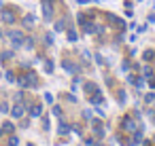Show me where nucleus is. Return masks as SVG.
Segmentation results:
<instances>
[{"label":"nucleus","mask_w":155,"mask_h":146,"mask_svg":"<svg viewBox=\"0 0 155 146\" xmlns=\"http://www.w3.org/2000/svg\"><path fill=\"white\" fill-rule=\"evenodd\" d=\"M15 83L21 87V89H32V87H38V78L34 72H24L21 76L15 78Z\"/></svg>","instance_id":"f257e3e1"},{"label":"nucleus","mask_w":155,"mask_h":146,"mask_svg":"<svg viewBox=\"0 0 155 146\" xmlns=\"http://www.w3.org/2000/svg\"><path fill=\"white\" fill-rule=\"evenodd\" d=\"M138 127H140L138 119H132V116H123V121L119 123V129L121 131H127V133H134Z\"/></svg>","instance_id":"f03ea898"},{"label":"nucleus","mask_w":155,"mask_h":146,"mask_svg":"<svg viewBox=\"0 0 155 146\" xmlns=\"http://www.w3.org/2000/svg\"><path fill=\"white\" fill-rule=\"evenodd\" d=\"M0 17H2V21H5L7 26H13L15 19H17V11L11 9V7H2V11H0Z\"/></svg>","instance_id":"7ed1b4c3"},{"label":"nucleus","mask_w":155,"mask_h":146,"mask_svg":"<svg viewBox=\"0 0 155 146\" xmlns=\"http://www.w3.org/2000/svg\"><path fill=\"white\" fill-rule=\"evenodd\" d=\"M79 24H81V28H83L85 34H96V32H100V28H98L94 21L85 19V15H79Z\"/></svg>","instance_id":"20e7f679"},{"label":"nucleus","mask_w":155,"mask_h":146,"mask_svg":"<svg viewBox=\"0 0 155 146\" xmlns=\"http://www.w3.org/2000/svg\"><path fill=\"white\" fill-rule=\"evenodd\" d=\"M91 127H94V138H102L104 135V125H102V121L100 119H91Z\"/></svg>","instance_id":"39448f33"},{"label":"nucleus","mask_w":155,"mask_h":146,"mask_svg":"<svg viewBox=\"0 0 155 146\" xmlns=\"http://www.w3.org/2000/svg\"><path fill=\"white\" fill-rule=\"evenodd\" d=\"M9 38H11L13 47H21V45H24V34H21V32H17V30L9 32Z\"/></svg>","instance_id":"423d86ee"},{"label":"nucleus","mask_w":155,"mask_h":146,"mask_svg":"<svg viewBox=\"0 0 155 146\" xmlns=\"http://www.w3.org/2000/svg\"><path fill=\"white\" fill-rule=\"evenodd\" d=\"M43 15L47 21L53 19V7H51V0H43Z\"/></svg>","instance_id":"0eeeda50"},{"label":"nucleus","mask_w":155,"mask_h":146,"mask_svg":"<svg viewBox=\"0 0 155 146\" xmlns=\"http://www.w3.org/2000/svg\"><path fill=\"white\" fill-rule=\"evenodd\" d=\"M62 66H64V70H66L68 74H77V72L81 70V68H79L74 62H70V59H64V62H62Z\"/></svg>","instance_id":"6e6552de"},{"label":"nucleus","mask_w":155,"mask_h":146,"mask_svg":"<svg viewBox=\"0 0 155 146\" xmlns=\"http://www.w3.org/2000/svg\"><path fill=\"white\" fill-rule=\"evenodd\" d=\"M24 112H26V104H15V106L11 108V116H13V119H21Z\"/></svg>","instance_id":"1a4fd4ad"},{"label":"nucleus","mask_w":155,"mask_h":146,"mask_svg":"<svg viewBox=\"0 0 155 146\" xmlns=\"http://www.w3.org/2000/svg\"><path fill=\"white\" fill-rule=\"evenodd\" d=\"M83 89H85V93H87V95H94L96 91H100V87H98L96 83H91V81H87V83L83 85Z\"/></svg>","instance_id":"9d476101"},{"label":"nucleus","mask_w":155,"mask_h":146,"mask_svg":"<svg viewBox=\"0 0 155 146\" xmlns=\"http://www.w3.org/2000/svg\"><path fill=\"white\" fill-rule=\"evenodd\" d=\"M102 102H104V95H102V91H96L94 95H89V104L98 106V104H102Z\"/></svg>","instance_id":"9b49d317"},{"label":"nucleus","mask_w":155,"mask_h":146,"mask_svg":"<svg viewBox=\"0 0 155 146\" xmlns=\"http://www.w3.org/2000/svg\"><path fill=\"white\" fill-rule=\"evenodd\" d=\"M0 129H2V133H9V135H11V133H15V125H13V123H9V121H7V123H2V127H0Z\"/></svg>","instance_id":"f8f14e48"},{"label":"nucleus","mask_w":155,"mask_h":146,"mask_svg":"<svg viewBox=\"0 0 155 146\" xmlns=\"http://www.w3.org/2000/svg\"><path fill=\"white\" fill-rule=\"evenodd\" d=\"M30 114H32V116H41V114H43V106H41V104H32V106H30Z\"/></svg>","instance_id":"ddd939ff"},{"label":"nucleus","mask_w":155,"mask_h":146,"mask_svg":"<svg viewBox=\"0 0 155 146\" xmlns=\"http://www.w3.org/2000/svg\"><path fill=\"white\" fill-rule=\"evenodd\" d=\"M34 21H36V19H34V15H26V17H24V28H32V26H34Z\"/></svg>","instance_id":"4468645a"},{"label":"nucleus","mask_w":155,"mask_h":146,"mask_svg":"<svg viewBox=\"0 0 155 146\" xmlns=\"http://www.w3.org/2000/svg\"><path fill=\"white\" fill-rule=\"evenodd\" d=\"M68 131H70V125H66V123L62 121V123H60V127H58V133H60V135H66Z\"/></svg>","instance_id":"2eb2a0df"},{"label":"nucleus","mask_w":155,"mask_h":146,"mask_svg":"<svg viewBox=\"0 0 155 146\" xmlns=\"http://www.w3.org/2000/svg\"><path fill=\"white\" fill-rule=\"evenodd\" d=\"M66 36H68V40H70V43H74V40L79 38V34H77L72 28H70V30H66Z\"/></svg>","instance_id":"dca6fc26"},{"label":"nucleus","mask_w":155,"mask_h":146,"mask_svg":"<svg viewBox=\"0 0 155 146\" xmlns=\"http://www.w3.org/2000/svg\"><path fill=\"white\" fill-rule=\"evenodd\" d=\"M9 146H19V138L11 133V138H9Z\"/></svg>","instance_id":"f3484780"},{"label":"nucleus","mask_w":155,"mask_h":146,"mask_svg":"<svg viewBox=\"0 0 155 146\" xmlns=\"http://www.w3.org/2000/svg\"><path fill=\"white\" fill-rule=\"evenodd\" d=\"M64 28H66V19H60V21L55 24V30H58V32H62Z\"/></svg>","instance_id":"a211bd4d"},{"label":"nucleus","mask_w":155,"mask_h":146,"mask_svg":"<svg viewBox=\"0 0 155 146\" xmlns=\"http://www.w3.org/2000/svg\"><path fill=\"white\" fill-rule=\"evenodd\" d=\"M144 102H147V104H153V102H155V93H147V95H144Z\"/></svg>","instance_id":"6ab92c4d"},{"label":"nucleus","mask_w":155,"mask_h":146,"mask_svg":"<svg viewBox=\"0 0 155 146\" xmlns=\"http://www.w3.org/2000/svg\"><path fill=\"white\" fill-rule=\"evenodd\" d=\"M117 100H119V104H123L125 102V91H117Z\"/></svg>","instance_id":"aec40b11"},{"label":"nucleus","mask_w":155,"mask_h":146,"mask_svg":"<svg viewBox=\"0 0 155 146\" xmlns=\"http://www.w3.org/2000/svg\"><path fill=\"white\" fill-rule=\"evenodd\" d=\"M153 57H155V53H153V51H144V59H147V62H151Z\"/></svg>","instance_id":"412c9836"},{"label":"nucleus","mask_w":155,"mask_h":146,"mask_svg":"<svg viewBox=\"0 0 155 146\" xmlns=\"http://www.w3.org/2000/svg\"><path fill=\"white\" fill-rule=\"evenodd\" d=\"M45 70L47 72H53V62H45Z\"/></svg>","instance_id":"4be33fe9"},{"label":"nucleus","mask_w":155,"mask_h":146,"mask_svg":"<svg viewBox=\"0 0 155 146\" xmlns=\"http://www.w3.org/2000/svg\"><path fill=\"white\" fill-rule=\"evenodd\" d=\"M53 114H55V116H62V108H60V106H53Z\"/></svg>","instance_id":"5701e85b"},{"label":"nucleus","mask_w":155,"mask_h":146,"mask_svg":"<svg viewBox=\"0 0 155 146\" xmlns=\"http://www.w3.org/2000/svg\"><path fill=\"white\" fill-rule=\"evenodd\" d=\"M11 57H13V53H11V51H7V53H2V59H5V62H7V59H11Z\"/></svg>","instance_id":"b1692460"},{"label":"nucleus","mask_w":155,"mask_h":146,"mask_svg":"<svg viewBox=\"0 0 155 146\" xmlns=\"http://www.w3.org/2000/svg\"><path fill=\"white\" fill-rule=\"evenodd\" d=\"M7 81H11V83H15V74H13V72H7Z\"/></svg>","instance_id":"393cba45"},{"label":"nucleus","mask_w":155,"mask_h":146,"mask_svg":"<svg viewBox=\"0 0 155 146\" xmlns=\"http://www.w3.org/2000/svg\"><path fill=\"white\" fill-rule=\"evenodd\" d=\"M0 110H2V112H11V108L7 104H0Z\"/></svg>","instance_id":"a878e982"},{"label":"nucleus","mask_w":155,"mask_h":146,"mask_svg":"<svg viewBox=\"0 0 155 146\" xmlns=\"http://www.w3.org/2000/svg\"><path fill=\"white\" fill-rule=\"evenodd\" d=\"M142 74H144V76H147V78H151V68H149V66H147V68H144V72H142Z\"/></svg>","instance_id":"bb28decb"},{"label":"nucleus","mask_w":155,"mask_h":146,"mask_svg":"<svg viewBox=\"0 0 155 146\" xmlns=\"http://www.w3.org/2000/svg\"><path fill=\"white\" fill-rule=\"evenodd\" d=\"M66 100H68L70 104H74V102H77V97H74V95H66Z\"/></svg>","instance_id":"cd10ccee"},{"label":"nucleus","mask_w":155,"mask_h":146,"mask_svg":"<svg viewBox=\"0 0 155 146\" xmlns=\"http://www.w3.org/2000/svg\"><path fill=\"white\" fill-rule=\"evenodd\" d=\"M144 146H153V144H151V142H149V140H144Z\"/></svg>","instance_id":"c85d7f7f"},{"label":"nucleus","mask_w":155,"mask_h":146,"mask_svg":"<svg viewBox=\"0 0 155 146\" xmlns=\"http://www.w3.org/2000/svg\"><path fill=\"white\" fill-rule=\"evenodd\" d=\"M2 34H5V32H2V30H0V38H2Z\"/></svg>","instance_id":"c756f323"},{"label":"nucleus","mask_w":155,"mask_h":146,"mask_svg":"<svg viewBox=\"0 0 155 146\" xmlns=\"http://www.w3.org/2000/svg\"><path fill=\"white\" fill-rule=\"evenodd\" d=\"M28 146H34V144H28Z\"/></svg>","instance_id":"7c9ffc66"},{"label":"nucleus","mask_w":155,"mask_h":146,"mask_svg":"<svg viewBox=\"0 0 155 146\" xmlns=\"http://www.w3.org/2000/svg\"><path fill=\"white\" fill-rule=\"evenodd\" d=\"M153 142H155V135H153Z\"/></svg>","instance_id":"2f4dec72"}]
</instances>
